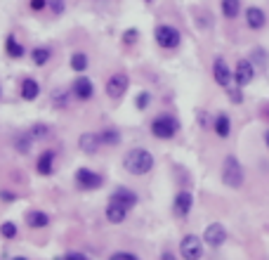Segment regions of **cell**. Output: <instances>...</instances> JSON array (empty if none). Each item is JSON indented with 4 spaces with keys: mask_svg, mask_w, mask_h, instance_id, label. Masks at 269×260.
Masks as SVG:
<instances>
[{
    "mask_svg": "<svg viewBox=\"0 0 269 260\" xmlns=\"http://www.w3.org/2000/svg\"><path fill=\"white\" fill-rule=\"evenodd\" d=\"M153 163H156L153 161V154L144 147L130 149L128 154H125V159H123V168H125L130 175H134V178H142V175L151 173Z\"/></svg>",
    "mask_w": 269,
    "mask_h": 260,
    "instance_id": "6da1fadb",
    "label": "cell"
},
{
    "mask_svg": "<svg viewBox=\"0 0 269 260\" xmlns=\"http://www.w3.org/2000/svg\"><path fill=\"white\" fill-rule=\"evenodd\" d=\"M149 130H151V135L156 140H172V137L177 135L180 123H177V118L170 116V114H161V116H156L151 121Z\"/></svg>",
    "mask_w": 269,
    "mask_h": 260,
    "instance_id": "7a4b0ae2",
    "label": "cell"
},
{
    "mask_svg": "<svg viewBox=\"0 0 269 260\" xmlns=\"http://www.w3.org/2000/svg\"><path fill=\"white\" fill-rule=\"evenodd\" d=\"M222 182L232 189H239L243 185V166L234 154H229L222 163Z\"/></svg>",
    "mask_w": 269,
    "mask_h": 260,
    "instance_id": "3957f363",
    "label": "cell"
},
{
    "mask_svg": "<svg viewBox=\"0 0 269 260\" xmlns=\"http://www.w3.org/2000/svg\"><path fill=\"white\" fill-rule=\"evenodd\" d=\"M74 182L83 192H95V189H99L104 185V178H102V173L92 170V168H78L74 175Z\"/></svg>",
    "mask_w": 269,
    "mask_h": 260,
    "instance_id": "277c9868",
    "label": "cell"
},
{
    "mask_svg": "<svg viewBox=\"0 0 269 260\" xmlns=\"http://www.w3.org/2000/svg\"><path fill=\"white\" fill-rule=\"evenodd\" d=\"M153 38H156V43H159L163 50H175L180 43H182L180 31L170 24H159L156 26V29H153Z\"/></svg>",
    "mask_w": 269,
    "mask_h": 260,
    "instance_id": "5b68a950",
    "label": "cell"
},
{
    "mask_svg": "<svg viewBox=\"0 0 269 260\" xmlns=\"http://www.w3.org/2000/svg\"><path fill=\"white\" fill-rule=\"evenodd\" d=\"M180 255L184 260H201L203 258V242L196 234H187L180 242Z\"/></svg>",
    "mask_w": 269,
    "mask_h": 260,
    "instance_id": "8992f818",
    "label": "cell"
},
{
    "mask_svg": "<svg viewBox=\"0 0 269 260\" xmlns=\"http://www.w3.org/2000/svg\"><path fill=\"white\" fill-rule=\"evenodd\" d=\"M128 88H130V78L123 71H118V74H111L109 76V81H106V95H109L111 99H121L123 95L128 93Z\"/></svg>",
    "mask_w": 269,
    "mask_h": 260,
    "instance_id": "52a82bcc",
    "label": "cell"
},
{
    "mask_svg": "<svg viewBox=\"0 0 269 260\" xmlns=\"http://www.w3.org/2000/svg\"><path fill=\"white\" fill-rule=\"evenodd\" d=\"M213 78H215V83L220 88H229L232 85V78H234V74H232V69H229V64L222 59V57H215V62H213Z\"/></svg>",
    "mask_w": 269,
    "mask_h": 260,
    "instance_id": "ba28073f",
    "label": "cell"
},
{
    "mask_svg": "<svg viewBox=\"0 0 269 260\" xmlns=\"http://www.w3.org/2000/svg\"><path fill=\"white\" fill-rule=\"evenodd\" d=\"M203 242L208 244L210 248H220L222 244L227 242V229H225V225L210 223L208 227H206V232H203Z\"/></svg>",
    "mask_w": 269,
    "mask_h": 260,
    "instance_id": "9c48e42d",
    "label": "cell"
},
{
    "mask_svg": "<svg viewBox=\"0 0 269 260\" xmlns=\"http://www.w3.org/2000/svg\"><path fill=\"white\" fill-rule=\"evenodd\" d=\"M71 95H74L78 102H87V99H92V95H95V83H92L90 78H85V76H78V78L71 83Z\"/></svg>",
    "mask_w": 269,
    "mask_h": 260,
    "instance_id": "30bf717a",
    "label": "cell"
},
{
    "mask_svg": "<svg viewBox=\"0 0 269 260\" xmlns=\"http://www.w3.org/2000/svg\"><path fill=\"white\" fill-rule=\"evenodd\" d=\"M109 201H116V204L125 206L128 211H132L134 206H137V201H140V197H137V192H134V189H130V187H116V189L111 192Z\"/></svg>",
    "mask_w": 269,
    "mask_h": 260,
    "instance_id": "8fae6325",
    "label": "cell"
},
{
    "mask_svg": "<svg viewBox=\"0 0 269 260\" xmlns=\"http://www.w3.org/2000/svg\"><path fill=\"white\" fill-rule=\"evenodd\" d=\"M191 206H194V197H191V192L180 189V192L175 194V201H172V211H175V215L187 218L191 213Z\"/></svg>",
    "mask_w": 269,
    "mask_h": 260,
    "instance_id": "7c38bea8",
    "label": "cell"
},
{
    "mask_svg": "<svg viewBox=\"0 0 269 260\" xmlns=\"http://www.w3.org/2000/svg\"><path fill=\"white\" fill-rule=\"evenodd\" d=\"M55 159L57 154L52 151V149H45V151H40L36 159V173L43 175V178H48V175L55 173Z\"/></svg>",
    "mask_w": 269,
    "mask_h": 260,
    "instance_id": "4fadbf2b",
    "label": "cell"
},
{
    "mask_svg": "<svg viewBox=\"0 0 269 260\" xmlns=\"http://www.w3.org/2000/svg\"><path fill=\"white\" fill-rule=\"evenodd\" d=\"M234 78H236V85H248V83H253V78H255V67H253L251 59H241L239 64H236V69H234Z\"/></svg>",
    "mask_w": 269,
    "mask_h": 260,
    "instance_id": "5bb4252c",
    "label": "cell"
},
{
    "mask_svg": "<svg viewBox=\"0 0 269 260\" xmlns=\"http://www.w3.org/2000/svg\"><path fill=\"white\" fill-rule=\"evenodd\" d=\"M78 149L87 156L97 154L99 149H102V137H99V133H83V135L78 137Z\"/></svg>",
    "mask_w": 269,
    "mask_h": 260,
    "instance_id": "9a60e30c",
    "label": "cell"
},
{
    "mask_svg": "<svg viewBox=\"0 0 269 260\" xmlns=\"http://www.w3.org/2000/svg\"><path fill=\"white\" fill-rule=\"evenodd\" d=\"M19 95H21L24 102H36L40 97V83L36 78H24L21 85H19Z\"/></svg>",
    "mask_w": 269,
    "mask_h": 260,
    "instance_id": "2e32d148",
    "label": "cell"
},
{
    "mask_svg": "<svg viewBox=\"0 0 269 260\" xmlns=\"http://www.w3.org/2000/svg\"><path fill=\"white\" fill-rule=\"evenodd\" d=\"M245 24L251 26L253 31H260V29L267 24V14L262 12V7H255V5L248 7V10H245Z\"/></svg>",
    "mask_w": 269,
    "mask_h": 260,
    "instance_id": "e0dca14e",
    "label": "cell"
},
{
    "mask_svg": "<svg viewBox=\"0 0 269 260\" xmlns=\"http://www.w3.org/2000/svg\"><path fill=\"white\" fill-rule=\"evenodd\" d=\"M106 220H109L111 225H121V223H125V218H128V208L125 206H121V204H116V201H109L106 204Z\"/></svg>",
    "mask_w": 269,
    "mask_h": 260,
    "instance_id": "ac0fdd59",
    "label": "cell"
},
{
    "mask_svg": "<svg viewBox=\"0 0 269 260\" xmlns=\"http://www.w3.org/2000/svg\"><path fill=\"white\" fill-rule=\"evenodd\" d=\"M213 128H215V135L222 137V140H227L229 133H232V118L227 116V114H217L215 121H213Z\"/></svg>",
    "mask_w": 269,
    "mask_h": 260,
    "instance_id": "d6986e66",
    "label": "cell"
},
{
    "mask_svg": "<svg viewBox=\"0 0 269 260\" xmlns=\"http://www.w3.org/2000/svg\"><path fill=\"white\" fill-rule=\"evenodd\" d=\"M26 225L31 229H43L50 225V215L45 211H29L26 213Z\"/></svg>",
    "mask_w": 269,
    "mask_h": 260,
    "instance_id": "ffe728a7",
    "label": "cell"
},
{
    "mask_svg": "<svg viewBox=\"0 0 269 260\" xmlns=\"http://www.w3.org/2000/svg\"><path fill=\"white\" fill-rule=\"evenodd\" d=\"M5 52H7V57H12V59H21V57L26 55L24 45L19 43L14 33H10V36L5 38Z\"/></svg>",
    "mask_w": 269,
    "mask_h": 260,
    "instance_id": "44dd1931",
    "label": "cell"
},
{
    "mask_svg": "<svg viewBox=\"0 0 269 260\" xmlns=\"http://www.w3.org/2000/svg\"><path fill=\"white\" fill-rule=\"evenodd\" d=\"M31 59H33L36 67H45L52 59V50L45 48V45H36V48L31 50Z\"/></svg>",
    "mask_w": 269,
    "mask_h": 260,
    "instance_id": "7402d4cb",
    "label": "cell"
},
{
    "mask_svg": "<svg viewBox=\"0 0 269 260\" xmlns=\"http://www.w3.org/2000/svg\"><path fill=\"white\" fill-rule=\"evenodd\" d=\"M26 133L31 135V140H33V142H43V140H48V137L52 135V128H50V125H45V123H36V125H31Z\"/></svg>",
    "mask_w": 269,
    "mask_h": 260,
    "instance_id": "603a6c76",
    "label": "cell"
},
{
    "mask_svg": "<svg viewBox=\"0 0 269 260\" xmlns=\"http://www.w3.org/2000/svg\"><path fill=\"white\" fill-rule=\"evenodd\" d=\"M99 137H102V144H106V147H118L121 140H123L118 128H104L102 133H99Z\"/></svg>",
    "mask_w": 269,
    "mask_h": 260,
    "instance_id": "cb8c5ba5",
    "label": "cell"
},
{
    "mask_svg": "<svg viewBox=\"0 0 269 260\" xmlns=\"http://www.w3.org/2000/svg\"><path fill=\"white\" fill-rule=\"evenodd\" d=\"M220 7H222V14H225L227 19H236L241 12V0H222Z\"/></svg>",
    "mask_w": 269,
    "mask_h": 260,
    "instance_id": "d4e9b609",
    "label": "cell"
},
{
    "mask_svg": "<svg viewBox=\"0 0 269 260\" xmlns=\"http://www.w3.org/2000/svg\"><path fill=\"white\" fill-rule=\"evenodd\" d=\"M69 64H71V69H74V71L83 74V71L90 67V59H87L85 52H74V55H71V59H69Z\"/></svg>",
    "mask_w": 269,
    "mask_h": 260,
    "instance_id": "484cf974",
    "label": "cell"
},
{
    "mask_svg": "<svg viewBox=\"0 0 269 260\" xmlns=\"http://www.w3.org/2000/svg\"><path fill=\"white\" fill-rule=\"evenodd\" d=\"M31 144H33V140H31L29 133H21V135L14 137V149H17L19 154H29Z\"/></svg>",
    "mask_w": 269,
    "mask_h": 260,
    "instance_id": "4316f807",
    "label": "cell"
},
{
    "mask_svg": "<svg viewBox=\"0 0 269 260\" xmlns=\"http://www.w3.org/2000/svg\"><path fill=\"white\" fill-rule=\"evenodd\" d=\"M52 106H57V109H66L69 106V90H55V93H52Z\"/></svg>",
    "mask_w": 269,
    "mask_h": 260,
    "instance_id": "83f0119b",
    "label": "cell"
},
{
    "mask_svg": "<svg viewBox=\"0 0 269 260\" xmlns=\"http://www.w3.org/2000/svg\"><path fill=\"white\" fill-rule=\"evenodd\" d=\"M149 104H151V93H147V90H142V93L137 95V97H134V106H137L140 112H144V109H147Z\"/></svg>",
    "mask_w": 269,
    "mask_h": 260,
    "instance_id": "f1b7e54d",
    "label": "cell"
},
{
    "mask_svg": "<svg viewBox=\"0 0 269 260\" xmlns=\"http://www.w3.org/2000/svg\"><path fill=\"white\" fill-rule=\"evenodd\" d=\"M0 234L5 236V239H14V236H17V225L10 223V220L3 223V225H0Z\"/></svg>",
    "mask_w": 269,
    "mask_h": 260,
    "instance_id": "f546056e",
    "label": "cell"
},
{
    "mask_svg": "<svg viewBox=\"0 0 269 260\" xmlns=\"http://www.w3.org/2000/svg\"><path fill=\"white\" fill-rule=\"evenodd\" d=\"M48 7L59 17V14H64V10H66V0H48Z\"/></svg>",
    "mask_w": 269,
    "mask_h": 260,
    "instance_id": "4dcf8cb0",
    "label": "cell"
},
{
    "mask_svg": "<svg viewBox=\"0 0 269 260\" xmlns=\"http://www.w3.org/2000/svg\"><path fill=\"white\" fill-rule=\"evenodd\" d=\"M227 93H229V99H232L234 104H241L243 102V93H241V85H236V88H227Z\"/></svg>",
    "mask_w": 269,
    "mask_h": 260,
    "instance_id": "1f68e13d",
    "label": "cell"
},
{
    "mask_svg": "<svg viewBox=\"0 0 269 260\" xmlns=\"http://www.w3.org/2000/svg\"><path fill=\"white\" fill-rule=\"evenodd\" d=\"M29 7L31 12H43V10H48V0H29Z\"/></svg>",
    "mask_w": 269,
    "mask_h": 260,
    "instance_id": "d6a6232c",
    "label": "cell"
},
{
    "mask_svg": "<svg viewBox=\"0 0 269 260\" xmlns=\"http://www.w3.org/2000/svg\"><path fill=\"white\" fill-rule=\"evenodd\" d=\"M109 260H140V258H137L134 253H130V251H116Z\"/></svg>",
    "mask_w": 269,
    "mask_h": 260,
    "instance_id": "836d02e7",
    "label": "cell"
},
{
    "mask_svg": "<svg viewBox=\"0 0 269 260\" xmlns=\"http://www.w3.org/2000/svg\"><path fill=\"white\" fill-rule=\"evenodd\" d=\"M137 36H140L137 29H128V31L123 33V45H132L134 40H137Z\"/></svg>",
    "mask_w": 269,
    "mask_h": 260,
    "instance_id": "e575fe53",
    "label": "cell"
},
{
    "mask_svg": "<svg viewBox=\"0 0 269 260\" xmlns=\"http://www.w3.org/2000/svg\"><path fill=\"white\" fill-rule=\"evenodd\" d=\"M59 260H87V255L80 253V251H69V253H64Z\"/></svg>",
    "mask_w": 269,
    "mask_h": 260,
    "instance_id": "d590c367",
    "label": "cell"
},
{
    "mask_svg": "<svg viewBox=\"0 0 269 260\" xmlns=\"http://www.w3.org/2000/svg\"><path fill=\"white\" fill-rule=\"evenodd\" d=\"M0 197H3V201H7V204L17 201V194H12V192H0Z\"/></svg>",
    "mask_w": 269,
    "mask_h": 260,
    "instance_id": "8d00e7d4",
    "label": "cell"
},
{
    "mask_svg": "<svg viewBox=\"0 0 269 260\" xmlns=\"http://www.w3.org/2000/svg\"><path fill=\"white\" fill-rule=\"evenodd\" d=\"M161 260H177V255L172 253V251H163V253H161Z\"/></svg>",
    "mask_w": 269,
    "mask_h": 260,
    "instance_id": "74e56055",
    "label": "cell"
},
{
    "mask_svg": "<svg viewBox=\"0 0 269 260\" xmlns=\"http://www.w3.org/2000/svg\"><path fill=\"white\" fill-rule=\"evenodd\" d=\"M264 144H267V147H269V130H267V133H264Z\"/></svg>",
    "mask_w": 269,
    "mask_h": 260,
    "instance_id": "f35d334b",
    "label": "cell"
},
{
    "mask_svg": "<svg viewBox=\"0 0 269 260\" xmlns=\"http://www.w3.org/2000/svg\"><path fill=\"white\" fill-rule=\"evenodd\" d=\"M12 260H29V258H24V255H17V258H12Z\"/></svg>",
    "mask_w": 269,
    "mask_h": 260,
    "instance_id": "ab89813d",
    "label": "cell"
},
{
    "mask_svg": "<svg viewBox=\"0 0 269 260\" xmlns=\"http://www.w3.org/2000/svg\"><path fill=\"white\" fill-rule=\"evenodd\" d=\"M0 93H3V90H0Z\"/></svg>",
    "mask_w": 269,
    "mask_h": 260,
    "instance_id": "60d3db41",
    "label": "cell"
}]
</instances>
